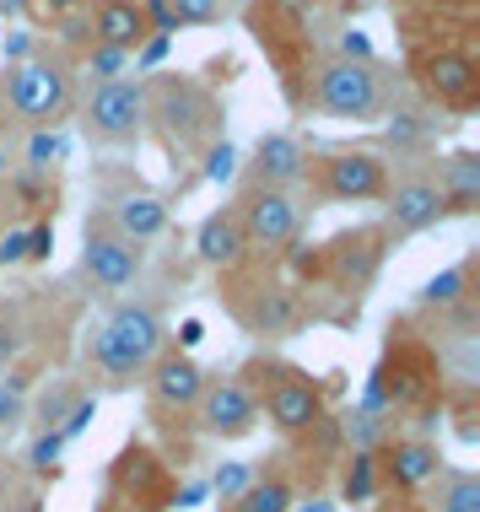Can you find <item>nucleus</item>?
Wrapping results in <instances>:
<instances>
[{
	"instance_id": "obj_39",
	"label": "nucleus",
	"mask_w": 480,
	"mask_h": 512,
	"mask_svg": "<svg viewBox=\"0 0 480 512\" xmlns=\"http://www.w3.org/2000/svg\"><path fill=\"white\" fill-rule=\"evenodd\" d=\"M54 259V227L49 221H33L27 227V265H49Z\"/></svg>"
},
{
	"instance_id": "obj_12",
	"label": "nucleus",
	"mask_w": 480,
	"mask_h": 512,
	"mask_svg": "<svg viewBox=\"0 0 480 512\" xmlns=\"http://www.w3.org/2000/svg\"><path fill=\"white\" fill-rule=\"evenodd\" d=\"M81 270H87V281L98 286V292L119 297V292H130V286L141 281L146 248L130 243L125 232H114L108 216H87V227H81Z\"/></svg>"
},
{
	"instance_id": "obj_29",
	"label": "nucleus",
	"mask_w": 480,
	"mask_h": 512,
	"mask_svg": "<svg viewBox=\"0 0 480 512\" xmlns=\"http://www.w3.org/2000/svg\"><path fill=\"white\" fill-rule=\"evenodd\" d=\"M65 448H71V442L60 432H33V442H27V475H33V486H44V480L54 486V480H60Z\"/></svg>"
},
{
	"instance_id": "obj_5",
	"label": "nucleus",
	"mask_w": 480,
	"mask_h": 512,
	"mask_svg": "<svg viewBox=\"0 0 480 512\" xmlns=\"http://www.w3.org/2000/svg\"><path fill=\"white\" fill-rule=\"evenodd\" d=\"M6 98L33 130H60V124L76 114L71 71H65V60H54V54H33V60L11 65L6 71Z\"/></svg>"
},
{
	"instance_id": "obj_33",
	"label": "nucleus",
	"mask_w": 480,
	"mask_h": 512,
	"mask_svg": "<svg viewBox=\"0 0 480 512\" xmlns=\"http://www.w3.org/2000/svg\"><path fill=\"white\" fill-rule=\"evenodd\" d=\"M200 157H205V168H200L205 184H232V178H238V146H232L227 135H222V141H211Z\"/></svg>"
},
{
	"instance_id": "obj_15",
	"label": "nucleus",
	"mask_w": 480,
	"mask_h": 512,
	"mask_svg": "<svg viewBox=\"0 0 480 512\" xmlns=\"http://www.w3.org/2000/svg\"><path fill=\"white\" fill-rule=\"evenodd\" d=\"M254 426H259V405H254V394L243 389L232 372L205 378L200 405H195V432L200 437H211V442H243V437H254Z\"/></svg>"
},
{
	"instance_id": "obj_9",
	"label": "nucleus",
	"mask_w": 480,
	"mask_h": 512,
	"mask_svg": "<svg viewBox=\"0 0 480 512\" xmlns=\"http://www.w3.org/2000/svg\"><path fill=\"white\" fill-rule=\"evenodd\" d=\"M313 103H319L329 119H346V124L378 119L383 108H389V87H383L378 60L373 65H356V60L319 65V76H313Z\"/></svg>"
},
{
	"instance_id": "obj_32",
	"label": "nucleus",
	"mask_w": 480,
	"mask_h": 512,
	"mask_svg": "<svg viewBox=\"0 0 480 512\" xmlns=\"http://www.w3.org/2000/svg\"><path fill=\"white\" fill-rule=\"evenodd\" d=\"M81 71L92 76V87H103V81H119L130 71V54L125 49H108V44H87V49H81Z\"/></svg>"
},
{
	"instance_id": "obj_36",
	"label": "nucleus",
	"mask_w": 480,
	"mask_h": 512,
	"mask_svg": "<svg viewBox=\"0 0 480 512\" xmlns=\"http://www.w3.org/2000/svg\"><path fill=\"white\" fill-rule=\"evenodd\" d=\"M249 480H254V464H238V459H232V464H222V469H216V475L205 480V486H211L216 496H222V507H227L232 496H238L243 486H249Z\"/></svg>"
},
{
	"instance_id": "obj_20",
	"label": "nucleus",
	"mask_w": 480,
	"mask_h": 512,
	"mask_svg": "<svg viewBox=\"0 0 480 512\" xmlns=\"http://www.w3.org/2000/svg\"><path fill=\"white\" fill-rule=\"evenodd\" d=\"M87 33L92 44H108V49H125L135 54L152 38V27H146V11L135 6V0H87Z\"/></svg>"
},
{
	"instance_id": "obj_8",
	"label": "nucleus",
	"mask_w": 480,
	"mask_h": 512,
	"mask_svg": "<svg viewBox=\"0 0 480 512\" xmlns=\"http://www.w3.org/2000/svg\"><path fill=\"white\" fill-rule=\"evenodd\" d=\"M81 135L87 146H135L146 135V81H103L81 103Z\"/></svg>"
},
{
	"instance_id": "obj_21",
	"label": "nucleus",
	"mask_w": 480,
	"mask_h": 512,
	"mask_svg": "<svg viewBox=\"0 0 480 512\" xmlns=\"http://www.w3.org/2000/svg\"><path fill=\"white\" fill-rule=\"evenodd\" d=\"M292 502H297V480H292V469H286L281 453H276V459L254 464V480L232 496L222 512H292Z\"/></svg>"
},
{
	"instance_id": "obj_25",
	"label": "nucleus",
	"mask_w": 480,
	"mask_h": 512,
	"mask_svg": "<svg viewBox=\"0 0 480 512\" xmlns=\"http://www.w3.org/2000/svg\"><path fill=\"white\" fill-rule=\"evenodd\" d=\"M335 496L346 507H373L378 502V459L367 448H346L340 453V475H335Z\"/></svg>"
},
{
	"instance_id": "obj_23",
	"label": "nucleus",
	"mask_w": 480,
	"mask_h": 512,
	"mask_svg": "<svg viewBox=\"0 0 480 512\" xmlns=\"http://www.w3.org/2000/svg\"><path fill=\"white\" fill-rule=\"evenodd\" d=\"M437 195H443V211L448 216H470L480 205V151H448L443 162H437Z\"/></svg>"
},
{
	"instance_id": "obj_44",
	"label": "nucleus",
	"mask_w": 480,
	"mask_h": 512,
	"mask_svg": "<svg viewBox=\"0 0 480 512\" xmlns=\"http://www.w3.org/2000/svg\"><path fill=\"white\" fill-rule=\"evenodd\" d=\"M0 265H27V227H11L0 238Z\"/></svg>"
},
{
	"instance_id": "obj_19",
	"label": "nucleus",
	"mask_w": 480,
	"mask_h": 512,
	"mask_svg": "<svg viewBox=\"0 0 480 512\" xmlns=\"http://www.w3.org/2000/svg\"><path fill=\"white\" fill-rule=\"evenodd\" d=\"M303 173H308L303 141L276 130V135H259L249 168H243V178H249L243 189H281V195H292V184H303Z\"/></svg>"
},
{
	"instance_id": "obj_38",
	"label": "nucleus",
	"mask_w": 480,
	"mask_h": 512,
	"mask_svg": "<svg viewBox=\"0 0 480 512\" xmlns=\"http://www.w3.org/2000/svg\"><path fill=\"white\" fill-rule=\"evenodd\" d=\"M335 60H356V65H373L378 54H373V38L367 33H356V27H346V33L335 38Z\"/></svg>"
},
{
	"instance_id": "obj_18",
	"label": "nucleus",
	"mask_w": 480,
	"mask_h": 512,
	"mask_svg": "<svg viewBox=\"0 0 480 512\" xmlns=\"http://www.w3.org/2000/svg\"><path fill=\"white\" fill-rule=\"evenodd\" d=\"M232 211L243 221L249 248H281V243L297 238V227H303V205L292 195H281V189H243Z\"/></svg>"
},
{
	"instance_id": "obj_4",
	"label": "nucleus",
	"mask_w": 480,
	"mask_h": 512,
	"mask_svg": "<svg viewBox=\"0 0 480 512\" xmlns=\"http://www.w3.org/2000/svg\"><path fill=\"white\" fill-rule=\"evenodd\" d=\"M373 378L389 394V410H427L443 399V351L427 345L416 329H389L383 362L373 367Z\"/></svg>"
},
{
	"instance_id": "obj_48",
	"label": "nucleus",
	"mask_w": 480,
	"mask_h": 512,
	"mask_svg": "<svg viewBox=\"0 0 480 512\" xmlns=\"http://www.w3.org/2000/svg\"><path fill=\"white\" fill-rule=\"evenodd\" d=\"M373 512H427V507H421V496H378Z\"/></svg>"
},
{
	"instance_id": "obj_54",
	"label": "nucleus",
	"mask_w": 480,
	"mask_h": 512,
	"mask_svg": "<svg viewBox=\"0 0 480 512\" xmlns=\"http://www.w3.org/2000/svg\"><path fill=\"white\" fill-rule=\"evenodd\" d=\"M0 178H11V141L0 135Z\"/></svg>"
},
{
	"instance_id": "obj_26",
	"label": "nucleus",
	"mask_w": 480,
	"mask_h": 512,
	"mask_svg": "<svg viewBox=\"0 0 480 512\" xmlns=\"http://www.w3.org/2000/svg\"><path fill=\"white\" fill-rule=\"evenodd\" d=\"M427 512H480V475L475 469H443L427 486Z\"/></svg>"
},
{
	"instance_id": "obj_41",
	"label": "nucleus",
	"mask_w": 480,
	"mask_h": 512,
	"mask_svg": "<svg viewBox=\"0 0 480 512\" xmlns=\"http://www.w3.org/2000/svg\"><path fill=\"white\" fill-rule=\"evenodd\" d=\"M168 49H173V38H162V33H152V38H146L141 49L130 54V60H135V71H152V65H162V60H168Z\"/></svg>"
},
{
	"instance_id": "obj_14",
	"label": "nucleus",
	"mask_w": 480,
	"mask_h": 512,
	"mask_svg": "<svg viewBox=\"0 0 480 512\" xmlns=\"http://www.w3.org/2000/svg\"><path fill=\"white\" fill-rule=\"evenodd\" d=\"M313 189H319L324 200H340V205H356V200H383V189H389V162L378 157V151H324L319 162H308Z\"/></svg>"
},
{
	"instance_id": "obj_35",
	"label": "nucleus",
	"mask_w": 480,
	"mask_h": 512,
	"mask_svg": "<svg viewBox=\"0 0 480 512\" xmlns=\"http://www.w3.org/2000/svg\"><path fill=\"white\" fill-rule=\"evenodd\" d=\"M11 189H17V195H22V211H54V195H49V184H44V173H11Z\"/></svg>"
},
{
	"instance_id": "obj_7",
	"label": "nucleus",
	"mask_w": 480,
	"mask_h": 512,
	"mask_svg": "<svg viewBox=\"0 0 480 512\" xmlns=\"http://www.w3.org/2000/svg\"><path fill=\"white\" fill-rule=\"evenodd\" d=\"M383 254H389V232L383 227H356V232L329 238L324 248H313L308 259H297V270H303L308 281H329V286H340V292L356 297V292L373 286Z\"/></svg>"
},
{
	"instance_id": "obj_11",
	"label": "nucleus",
	"mask_w": 480,
	"mask_h": 512,
	"mask_svg": "<svg viewBox=\"0 0 480 512\" xmlns=\"http://www.w3.org/2000/svg\"><path fill=\"white\" fill-rule=\"evenodd\" d=\"M410 76H416L421 98L432 103V114L443 108V114H475L480 108V65L475 54L464 49H421L416 60H410Z\"/></svg>"
},
{
	"instance_id": "obj_52",
	"label": "nucleus",
	"mask_w": 480,
	"mask_h": 512,
	"mask_svg": "<svg viewBox=\"0 0 480 512\" xmlns=\"http://www.w3.org/2000/svg\"><path fill=\"white\" fill-rule=\"evenodd\" d=\"M27 6H33V0H0V17H22Z\"/></svg>"
},
{
	"instance_id": "obj_6",
	"label": "nucleus",
	"mask_w": 480,
	"mask_h": 512,
	"mask_svg": "<svg viewBox=\"0 0 480 512\" xmlns=\"http://www.w3.org/2000/svg\"><path fill=\"white\" fill-rule=\"evenodd\" d=\"M173 464L162 459V448H152L146 437H130L108 464V502H119L125 512H173Z\"/></svg>"
},
{
	"instance_id": "obj_31",
	"label": "nucleus",
	"mask_w": 480,
	"mask_h": 512,
	"mask_svg": "<svg viewBox=\"0 0 480 512\" xmlns=\"http://www.w3.org/2000/svg\"><path fill=\"white\" fill-rule=\"evenodd\" d=\"M65 157H71L65 130H33V135H27V151H22L27 173H44V178H49V168H60Z\"/></svg>"
},
{
	"instance_id": "obj_3",
	"label": "nucleus",
	"mask_w": 480,
	"mask_h": 512,
	"mask_svg": "<svg viewBox=\"0 0 480 512\" xmlns=\"http://www.w3.org/2000/svg\"><path fill=\"white\" fill-rule=\"evenodd\" d=\"M146 119H157L162 141L184 146V151H205L211 141H222V108L216 98L189 76L162 71L146 81Z\"/></svg>"
},
{
	"instance_id": "obj_37",
	"label": "nucleus",
	"mask_w": 480,
	"mask_h": 512,
	"mask_svg": "<svg viewBox=\"0 0 480 512\" xmlns=\"http://www.w3.org/2000/svg\"><path fill=\"white\" fill-rule=\"evenodd\" d=\"M92 421H98V394H76L71 415H65V421H60V437H65V442H76V437L87 432Z\"/></svg>"
},
{
	"instance_id": "obj_55",
	"label": "nucleus",
	"mask_w": 480,
	"mask_h": 512,
	"mask_svg": "<svg viewBox=\"0 0 480 512\" xmlns=\"http://www.w3.org/2000/svg\"><path fill=\"white\" fill-rule=\"evenodd\" d=\"M98 512H125V507H119V502H108V496H103V502H98Z\"/></svg>"
},
{
	"instance_id": "obj_22",
	"label": "nucleus",
	"mask_w": 480,
	"mask_h": 512,
	"mask_svg": "<svg viewBox=\"0 0 480 512\" xmlns=\"http://www.w3.org/2000/svg\"><path fill=\"white\" fill-rule=\"evenodd\" d=\"M195 254L205 259L211 270H238L243 254H249V238H243V221L232 205H222V211H211L195 227Z\"/></svg>"
},
{
	"instance_id": "obj_47",
	"label": "nucleus",
	"mask_w": 480,
	"mask_h": 512,
	"mask_svg": "<svg viewBox=\"0 0 480 512\" xmlns=\"http://www.w3.org/2000/svg\"><path fill=\"white\" fill-rule=\"evenodd\" d=\"M0 512H44V496H38V486H27L22 496H6Z\"/></svg>"
},
{
	"instance_id": "obj_1",
	"label": "nucleus",
	"mask_w": 480,
	"mask_h": 512,
	"mask_svg": "<svg viewBox=\"0 0 480 512\" xmlns=\"http://www.w3.org/2000/svg\"><path fill=\"white\" fill-rule=\"evenodd\" d=\"M168 351V324L152 302H119L114 313L103 318V329L92 335V367L108 389H130V383L146 378V367Z\"/></svg>"
},
{
	"instance_id": "obj_13",
	"label": "nucleus",
	"mask_w": 480,
	"mask_h": 512,
	"mask_svg": "<svg viewBox=\"0 0 480 512\" xmlns=\"http://www.w3.org/2000/svg\"><path fill=\"white\" fill-rule=\"evenodd\" d=\"M373 459H378V491L383 496H421L448 469L443 448L432 437H410V432H389L373 448Z\"/></svg>"
},
{
	"instance_id": "obj_46",
	"label": "nucleus",
	"mask_w": 480,
	"mask_h": 512,
	"mask_svg": "<svg viewBox=\"0 0 480 512\" xmlns=\"http://www.w3.org/2000/svg\"><path fill=\"white\" fill-rule=\"evenodd\" d=\"M17 351H22V335H17V324H6V318H0V372H6L11 362H17Z\"/></svg>"
},
{
	"instance_id": "obj_45",
	"label": "nucleus",
	"mask_w": 480,
	"mask_h": 512,
	"mask_svg": "<svg viewBox=\"0 0 480 512\" xmlns=\"http://www.w3.org/2000/svg\"><path fill=\"white\" fill-rule=\"evenodd\" d=\"M205 496H211V486H205V480H178V486H173V507L189 512V507H200Z\"/></svg>"
},
{
	"instance_id": "obj_16",
	"label": "nucleus",
	"mask_w": 480,
	"mask_h": 512,
	"mask_svg": "<svg viewBox=\"0 0 480 512\" xmlns=\"http://www.w3.org/2000/svg\"><path fill=\"white\" fill-rule=\"evenodd\" d=\"M243 318V329H249L254 340H292L297 329H303V292L297 286H286V281H254L249 286V297H238L232 302Z\"/></svg>"
},
{
	"instance_id": "obj_30",
	"label": "nucleus",
	"mask_w": 480,
	"mask_h": 512,
	"mask_svg": "<svg viewBox=\"0 0 480 512\" xmlns=\"http://www.w3.org/2000/svg\"><path fill=\"white\" fill-rule=\"evenodd\" d=\"M76 383H54V389H44L33 399V410H27V421H33V432H60V421L71 415V405H76Z\"/></svg>"
},
{
	"instance_id": "obj_40",
	"label": "nucleus",
	"mask_w": 480,
	"mask_h": 512,
	"mask_svg": "<svg viewBox=\"0 0 480 512\" xmlns=\"http://www.w3.org/2000/svg\"><path fill=\"white\" fill-rule=\"evenodd\" d=\"M22 426H27V399H17V394L0 389V437L22 432Z\"/></svg>"
},
{
	"instance_id": "obj_51",
	"label": "nucleus",
	"mask_w": 480,
	"mask_h": 512,
	"mask_svg": "<svg viewBox=\"0 0 480 512\" xmlns=\"http://www.w3.org/2000/svg\"><path fill=\"white\" fill-rule=\"evenodd\" d=\"M292 512H335L329 496H308V502H292Z\"/></svg>"
},
{
	"instance_id": "obj_42",
	"label": "nucleus",
	"mask_w": 480,
	"mask_h": 512,
	"mask_svg": "<svg viewBox=\"0 0 480 512\" xmlns=\"http://www.w3.org/2000/svg\"><path fill=\"white\" fill-rule=\"evenodd\" d=\"M33 33H22V27H17V33H6V38H0V60H6V65H22V60H33Z\"/></svg>"
},
{
	"instance_id": "obj_24",
	"label": "nucleus",
	"mask_w": 480,
	"mask_h": 512,
	"mask_svg": "<svg viewBox=\"0 0 480 512\" xmlns=\"http://www.w3.org/2000/svg\"><path fill=\"white\" fill-rule=\"evenodd\" d=\"M108 221H114V232H125L130 243H152V238L168 232V205H162L157 195H119Z\"/></svg>"
},
{
	"instance_id": "obj_50",
	"label": "nucleus",
	"mask_w": 480,
	"mask_h": 512,
	"mask_svg": "<svg viewBox=\"0 0 480 512\" xmlns=\"http://www.w3.org/2000/svg\"><path fill=\"white\" fill-rule=\"evenodd\" d=\"M38 11H49V17H71V11H81L87 0H33Z\"/></svg>"
},
{
	"instance_id": "obj_49",
	"label": "nucleus",
	"mask_w": 480,
	"mask_h": 512,
	"mask_svg": "<svg viewBox=\"0 0 480 512\" xmlns=\"http://www.w3.org/2000/svg\"><path fill=\"white\" fill-rule=\"evenodd\" d=\"M205 340V324H200V318H184V324H178V351H195V345Z\"/></svg>"
},
{
	"instance_id": "obj_10",
	"label": "nucleus",
	"mask_w": 480,
	"mask_h": 512,
	"mask_svg": "<svg viewBox=\"0 0 480 512\" xmlns=\"http://www.w3.org/2000/svg\"><path fill=\"white\" fill-rule=\"evenodd\" d=\"M205 372L195 356H184V351H162L152 367H146V399H152V421L162 426V432H178L184 426L189 437H195V405H200V389H205Z\"/></svg>"
},
{
	"instance_id": "obj_53",
	"label": "nucleus",
	"mask_w": 480,
	"mask_h": 512,
	"mask_svg": "<svg viewBox=\"0 0 480 512\" xmlns=\"http://www.w3.org/2000/svg\"><path fill=\"white\" fill-rule=\"evenodd\" d=\"M11 496V464H6V453H0V502Z\"/></svg>"
},
{
	"instance_id": "obj_17",
	"label": "nucleus",
	"mask_w": 480,
	"mask_h": 512,
	"mask_svg": "<svg viewBox=\"0 0 480 512\" xmlns=\"http://www.w3.org/2000/svg\"><path fill=\"white\" fill-rule=\"evenodd\" d=\"M437 221H448V211H443V195H437V184L427 173H410L400 184L383 189V221L378 227L389 232V238H421Z\"/></svg>"
},
{
	"instance_id": "obj_43",
	"label": "nucleus",
	"mask_w": 480,
	"mask_h": 512,
	"mask_svg": "<svg viewBox=\"0 0 480 512\" xmlns=\"http://www.w3.org/2000/svg\"><path fill=\"white\" fill-rule=\"evenodd\" d=\"M135 6L146 11V27H152V33H162V38H173L178 27H173V11H168V0H135Z\"/></svg>"
},
{
	"instance_id": "obj_28",
	"label": "nucleus",
	"mask_w": 480,
	"mask_h": 512,
	"mask_svg": "<svg viewBox=\"0 0 480 512\" xmlns=\"http://www.w3.org/2000/svg\"><path fill=\"white\" fill-rule=\"evenodd\" d=\"M470 297H475V259H464V265L437 270L432 281L421 286V308H437V313L459 308V302H470Z\"/></svg>"
},
{
	"instance_id": "obj_27",
	"label": "nucleus",
	"mask_w": 480,
	"mask_h": 512,
	"mask_svg": "<svg viewBox=\"0 0 480 512\" xmlns=\"http://www.w3.org/2000/svg\"><path fill=\"white\" fill-rule=\"evenodd\" d=\"M437 119L432 108H389V124H383V146L389 151H416V146H427L432 135H437Z\"/></svg>"
},
{
	"instance_id": "obj_2",
	"label": "nucleus",
	"mask_w": 480,
	"mask_h": 512,
	"mask_svg": "<svg viewBox=\"0 0 480 512\" xmlns=\"http://www.w3.org/2000/svg\"><path fill=\"white\" fill-rule=\"evenodd\" d=\"M232 378L254 394L259 405V421H270L281 437H297L308 432L319 415H329V383H319L308 367H292V362H270V356H254L243 362Z\"/></svg>"
},
{
	"instance_id": "obj_34",
	"label": "nucleus",
	"mask_w": 480,
	"mask_h": 512,
	"mask_svg": "<svg viewBox=\"0 0 480 512\" xmlns=\"http://www.w3.org/2000/svg\"><path fill=\"white\" fill-rule=\"evenodd\" d=\"M173 27H216L227 17V0H168Z\"/></svg>"
}]
</instances>
